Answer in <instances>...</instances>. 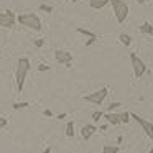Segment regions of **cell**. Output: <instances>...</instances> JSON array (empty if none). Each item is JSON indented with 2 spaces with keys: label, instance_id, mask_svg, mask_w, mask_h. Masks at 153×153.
<instances>
[{
  "label": "cell",
  "instance_id": "3957f363",
  "mask_svg": "<svg viewBox=\"0 0 153 153\" xmlns=\"http://www.w3.org/2000/svg\"><path fill=\"white\" fill-rule=\"evenodd\" d=\"M109 4L112 5V10H114V15H115L117 22L120 25L125 23L127 17H128V5L123 0H109Z\"/></svg>",
  "mask_w": 153,
  "mask_h": 153
},
{
  "label": "cell",
  "instance_id": "e0dca14e",
  "mask_svg": "<svg viewBox=\"0 0 153 153\" xmlns=\"http://www.w3.org/2000/svg\"><path fill=\"white\" fill-rule=\"evenodd\" d=\"M119 117H120V123L130 122V112H122V114H119Z\"/></svg>",
  "mask_w": 153,
  "mask_h": 153
},
{
  "label": "cell",
  "instance_id": "83f0119b",
  "mask_svg": "<svg viewBox=\"0 0 153 153\" xmlns=\"http://www.w3.org/2000/svg\"><path fill=\"white\" fill-rule=\"evenodd\" d=\"M107 127H109V123H104V125H100V130H107Z\"/></svg>",
  "mask_w": 153,
  "mask_h": 153
},
{
  "label": "cell",
  "instance_id": "9a60e30c",
  "mask_svg": "<svg viewBox=\"0 0 153 153\" xmlns=\"http://www.w3.org/2000/svg\"><path fill=\"white\" fill-rule=\"evenodd\" d=\"M66 137L68 138H73L74 137V123H73V120H69L68 125H66Z\"/></svg>",
  "mask_w": 153,
  "mask_h": 153
},
{
  "label": "cell",
  "instance_id": "d4e9b609",
  "mask_svg": "<svg viewBox=\"0 0 153 153\" xmlns=\"http://www.w3.org/2000/svg\"><path fill=\"white\" fill-rule=\"evenodd\" d=\"M43 115H45V117H51V115H53V112H51L50 109H45V110H43Z\"/></svg>",
  "mask_w": 153,
  "mask_h": 153
},
{
  "label": "cell",
  "instance_id": "ac0fdd59",
  "mask_svg": "<svg viewBox=\"0 0 153 153\" xmlns=\"http://www.w3.org/2000/svg\"><path fill=\"white\" fill-rule=\"evenodd\" d=\"M25 107H30V102H27V100H25V102H15V104H13V109H15V110L25 109Z\"/></svg>",
  "mask_w": 153,
  "mask_h": 153
},
{
  "label": "cell",
  "instance_id": "f1b7e54d",
  "mask_svg": "<svg viewBox=\"0 0 153 153\" xmlns=\"http://www.w3.org/2000/svg\"><path fill=\"white\" fill-rule=\"evenodd\" d=\"M43 153H51V146H46V150H45Z\"/></svg>",
  "mask_w": 153,
  "mask_h": 153
},
{
  "label": "cell",
  "instance_id": "2e32d148",
  "mask_svg": "<svg viewBox=\"0 0 153 153\" xmlns=\"http://www.w3.org/2000/svg\"><path fill=\"white\" fill-rule=\"evenodd\" d=\"M120 152V146H110V145H105L102 148V153H119Z\"/></svg>",
  "mask_w": 153,
  "mask_h": 153
},
{
  "label": "cell",
  "instance_id": "44dd1931",
  "mask_svg": "<svg viewBox=\"0 0 153 153\" xmlns=\"http://www.w3.org/2000/svg\"><path fill=\"white\" fill-rule=\"evenodd\" d=\"M120 105H122V104H120V102H112V104H110L109 107H107V112H112V110H115L117 107H120Z\"/></svg>",
  "mask_w": 153,
  "mask_h": 153
},
{
  "label": "cell",
  "instance_id": "5b68a950",
  "mask_svg": "<svg viewBox=\"0 0 153 153\" xmlns=\"http://www.w3.org/2000/svg\"><path fill=\"white\" fill-rule=\"evenodd\" d=\"M107 94H109V89H107V87H100L99 91H94L92 94H87V96H84V97H82V99H84V100H87V102H91V104L100 105V104H102L104 100H105Z\"/></svg>",
  "mask_w": 153,
  "mask_h": 153
},
{
  "label": "cell",
  "instance_id": "4fadbf2b",
  "mask_svg": "<svg viewBox=\"0 0 153 153\" xmlns=\"http://www.w3.org/2000/svg\"><path fill=\"white\" fill-rule=\"evenodd\" d=\"M138 30L145 35H153V25L150 23V22H145V23H142L138 27Z\"/></svg>",
  "mask_w": 153,
  "mask_h": 153
},
{
  "label": "cell",
  "instance_id": "30bf717a",
  "mask_svg": "<svg viewBox=\"0 0 153 153\" xmlns=\"http://www.w3.org/2000/svg\"><path fill=\"white\" fill-rule=\"evenodd\" d=\"M77 33L84 35V36H87V41H86V46H91V45L94 43V41L97 40V35L92 33V31L86 30V28H77Z\"/></svg>",
  "mask_w": 153,
  "mask_h": 153
},
{
  "label": "cell",
  "instance_id": "d6986e66",
  "mask_svg": "<svg viewBox=\"0 0 153 153\" xmlns=\"http://www.w3.org/2000/svg\"><path fill=\"white\" fill-rule=\"evenodd\" d=\"M40 10H41V12H48V13H51V12H53V7H51V5H46V4H41V5H40Z\"/></svg>",
  "mask_w": 153,
  "mask_h": 153
},
{
  "label": "cell",
  "instance_id": "603a6c76",
  "mask_svg": "<svg viewBox=\"0 0 153 153\" xmlns=\"http://www.w3.org/2000/svg\"><path fill=\"white\" fill-rule=\"evenodd\" d=\"M7 125H8V120L5 117H0V130H4Z\"/></svg>",
  "mask_w": 153,
  "mask_h": 153
},
{
  "label": "cell",
  "instance_id": "7a4b0ae2",
  "mask_svg": "<svg viewBox=\"0 0 153 153\" xmlns=\"http://www.w3.org/2000/svg\"><path fill=\"white\" fill-rule=\"evenodd\" d=\"M17 22H18L20 25H23V27L30 28V30H35V31H40L41 28H43L40 17H38V15H35V13H23V15H18V17H17Z\"/></svg>",
  "mask_w": 153,
  "mask_h": 153
},
{
  "label": "cell",
  "instance_id": "cb8c5ba5",
  "mask_svg": "<svg viewBox=\"0 0 153 153\" xmlns=\"http://www.w3.org/2000/svg\"><path fill=\"white\" fill-rule=\"evenodd\" d=\"M43 45H45V40H43V38H38V40H35V46H36V48H41Z\"/></svg>",
  "mask_w": 153,
  "mask_h": 153
},
{
  "label": "cell",
  "instance_id": "52a82bcc",
  "mask_svg": "<svg viewBox=\"0 0 153 153\" xmlns=\"http://www.w3.org/2000/svg\"><path fill=\"white\" fill-rule=\"evenodd\" d=\"M15 23H17V15H15L12 10L0 12V27H4V28H13Z\"/></svg>",
  "mask_w": 153,
  "mask_h": 153
},
{
  "label": "cell",
  "instance_id": "9c48e42d",
  "mask_svg": "<svg viewBox=\"0 0 153 153\" xmlns=\"http://www.w3.org/2000/svg\"><path fill=\"white\" fill-rule=\"evenodd\" d=\"M96 132H97V127L92 125V123H87V125H84L82 128H81V135H82L84 140H89Z\"/></svg>",
  "mask_w": 153,
  "mask_h": 153
},
{
  "label": "cell",
  "instance_id": "8fae6325",
  "mask_svg": "<svg viewBox=\"0 0 153 153\" xmlns=\"http://www.w3.org/2000/svg\"><path fill=\"white\" fill-rule=\"evenodd\" d=\"M102 119L105 120V122L109 123V125H119V123H120V117H119V114H114V112H107V114H104Z\"/></svg>",
  "mask_w": 153,
  "mask_h": 153
},
{
  "label": "cell",
  "instance_id": "5bb4252c",
  "mask_svg": "<svg viewBox=\"0 0 153 153\" xmlns=\"http://www.w3.org/2000/svg\"><path fill=\"white\" fill-rule=\"evenodd\" d=\"M119 41L123 45V46H130V43H132V36L127 33H120L119 35Z\"/></svg>",
  "mask_w": 153,
  "mask_h": 153
},
{
  "label": "cell",
  "instance_id": "7402d4cb",
  "mask_svg": "<svg viewBox=\"0 0 153 153\" xmlns=\"http://www.w3.org/2000/svg\"><path fill=\"white\" fill-rule=\"evenodd\" d=\"M38 71H40V73L50 71V66H48V64H45V63H41V64H38Z\"/></svg>",
  "mask_w": 153,
  "mask_h": 153
},
{
  "label": "cell",
  "instance_id": "6da1fadb",
  "mask_svg": "<svg viewBox=\"0 0 153 153\" xmlns=\"http://www.w3.org/2000/svg\"><path fill=\"white\" fill-rule=\"evenodd\" d=\"M30 68H31V63L28 58H20L17 61V69H15V82H17V91L18 94H22L23 91V84H25V79H27V74L30 73Z\"/></svg>",
  "mask_w": 153,
  "mask_h": 153
},
{
  "label": "cell",
  "instance_id": "8992f818",
  "mask_svg": "<svg viewBox=\"0 0 153 153\" xmlns=\"http://www.w3.org/2000/svg\"><path fill=\"white\" fill-rule=\"evenodd\" d=\"M130 119L137 120V123L142 127L143 132H145L146 135L152 138V142H153V123L150 122V120H146V119H143V117H140V115H137V114H133V112H130Z\"/></svg>",
  "mask_w": 153,
  "mask_h": 153
},
{
  "label": "cell",
  "instance_id": "4dcf8cb0",
  "mask_svg": "<svg viewBox=\"0 0 153 153\" xmlns=\"http://www.w3.org/2000/svg\"><path fill=\"white\" fill-rule=\"evenodd\" d=\"M146 153H153V148H152V150H150V152H146Z\"/></svg>",
  "mask_w": 153,
  "mask_h": 153
},
{
  "label": "cell",
  "instance_id": "484cf974",
  "mask_svg": "<svg viewBox=\"0 0 153 153\" xmlns=\"http://www.w3.org/2000/svg\"><path fill=\"white\" fill-rule=\"evenodd\" d=\"M66 117H68V114H59V115H58V119L63 120V119H66Z\"/></svg>",
  "mask_w": 153,
  "mask_h": 153
},
{
  "label": "cell",
  "instance_id": "7c38bea8",
  "mask_svg": "<svg viewBox=\"0 0 153 153\" xmlns=\"http://www.w3.org/2000/svg\"><path fill=\"white\" fill-rule=\"evenodd\" d=\"M109 4V0H89V7L94 10H100Z\"/></svg>",
  "mask_w": 153,
  "mask_h": 153
},
{
  "label": "cell",
  "instance_id": "f546056e",
  "mask_svg": "<svg viewBox=\"0 0 153 153\" xmlns=\"http://www.w3.org/2000/svg\"><path fill=\"white\" fill-rule=\"evenodd\" d=\"M71 2H73V4H77V2H81V0H71Z\"/></svg>",
  "mask_w": 153,
  "mask_h": 153
},
{
  "label": "cell",
  "instance_id": "277c9868",
  "mask_svg": "<svg viewBox=\"0 0 153 153\" xmlns=\"http://www.w3.org/2000/svg\"><path fill=\"white\" fill-rule=\"evenodd\" d=\"M130 63H132V68H133V76H135L137 79H140V77L146 73V64L143 63V59H140L138 54H135V53H130Z\"/></svg>",
  "mask_w": 153,
  "mask_h": 153
},
{
  "label": "cell",
  "instance_id": "ba28073f",
  "mask_svg": "<svg viewBox=\"0 0 153 153\" xmlns=\"http://www.w3.org/2000/svg\"><path fill=\"white\" fill-rule=\"evenodd\" d=\"M54 59H56V63L64 64V66L69 68L71 63H73V54L66 50H56L54 51Z\"/></svg>",
  "mask_w": 153,
  "mask_h": 153
},
{
  "label": "cell",
  "instance_id": "ffe728a7",
  "mask_svg": "<svg viewBox=\"0 0 153 153\" xmlns=\"http://www.w3.org/2000/svg\"><path fill=\"white\" fill-rule=\"evenodd\" d=\"M104 114L100 112V110H96V112H92V120H96V122H99L100 119H102Z\"/></svg>",
  "mask_w": 153,
  "mask_h": 153
},
{
  "label": "cell",
  "instance_id": "4316f807",
  "mask_svg": "<svg viewBox=\"0 0 153 153\" xmlns=\"http://www.w3.org/2000/svg\"><path fill=\"white\" fill-rule=\"evenodd\" d=\"M135 2H137V4H148L150 0H135Z\"/></svg>",
  "mask_w": 153,
  "mask_h": 153
}]
</instances>
